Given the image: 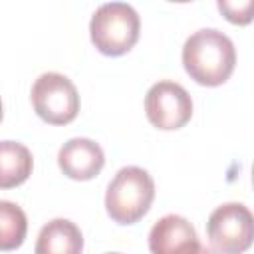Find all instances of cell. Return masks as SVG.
<instances>
[{"label": "cell", "mask_w": 254, "mask_h": 254, "mask_svg": "<svg viewBox=\"0 0 254 254\" xmlns=\"http://www.w3.org/2000/svg\"><path fill=\"white\" fill-rule=\"evenodd\" d=\"M181 254H212V252H210L206 246H202V244L196 240L194 244H190V246H189L187 250H183Z\"/></svg>", "instance_id": "4fadbf2b"}, {"label": "cell", "mask_w": 254, "mask_h": 254, "mask_svg": "<svg viewBox=\"0 0 254 254\" xmlns=\"http://www.w3.org/2000/svg\"><path fill=\"white\" fill-rule=\"evenodd\" d=\"M34 159L26 145L16 141H0V189L22 185L32 175Z\"/></svg>", "instance_id": "30bf717a"}, {"label": "cell", "mask_w": 254, "mask_h": 254, "mask_svg": "<svg viewBox=\"0 0 254 254\" xmlns=\"http://www.w3.org/2000/svg\"><path fill=\"white\" fill-rule=\"evenodd\" d=\"M32 105L46 123L65 125L73 121L79 111V93L69 77L48 71L32 85Z\"/></svg>", "instance_id": "277c9868"}, {"label": "cell", "mask_w": 254, "mask_h": 254, "mask_svg": "<svg viewBox=\"0 0 254 254\" xmlns=\"http://www.w3.org/2000/svg\"><path fill=\"white\" fill-rule=\"evenodd\" d=\"M28 232L26 212L10 200H0V250H16Z\"/></svg>", "instance_id": "8fae6325"}, {"label": "cell", "mask_w": 254, "mask_h": 254, "mask_svg": "<svg viewBox=\"0 0 254 254\" xmlns=\"http://www.w3.org/2000/svg\"><path fill=\"white\" fill-rule=\"evenodd\" d=\"M155 198L153 177L135 165L115 173L105 190V210L117 224H135L151 208Z\"/></svg>", "instance_id": "7a4b0ae2"}, {"label": "cell", "mask_w": 254, "mask_h": 254, "mask_svg": "<svg viewBox=\"0 0 254 254\" xmlns=\"http://www.w3.org/2000/svg\"><path fill=\"white\" fill-rule=\"evenodd\" d=\"M105 254H121V252H105Z\"/></svg>", "instance_id": "9a60e30c"}, {"label": "cell", "mask_w": 254, "mask_h": 254, "mask_svg": "<svg viewBox=\"0 0 254 254\" xmlns=\"http://www.w3.org/2000/svg\"><path fill=\"white\" fill-rule=\"evenodd\" d=\"M181 58L190 79L208 87L222 85L236 65L232 40L216 28H202L190 34L183 44Z\"/></svg>", "instance_id": "6da1fadb"}, {"label": "cell", "mask_w": 254, "mask_h": 254, "mask_svg": "<svg viewBox=\"0 0 254 254\" xmlns=\"http://www.w3.org/2000/svg\"><path fill=\"white\" fill-rule=\"evenodd\" d=\"M139 32V14L127 2L101 4L89 22L91 42L105 56H121L129 52L137 44Z\"/></svg>", "instance_id": "3957f363"}, {"label": "cell", "mask_w": 254, "mask_h": 254, "mask_svg": "<svg viewBox=\"0 0 254 254\" xmlns=\"http://www.w3.org/2000/svg\"><path fill=\"white\" fill-rule=\"evenodd\" d=\"M58 165L62 173L75 181H89L105 165V155L99 143L87 137H75L62 145L58 151Z\"/></svg>", "instance_id": "52a82bcc"}, {"label": "cell", "mask_w": 254, "mask_h": 254, "mask_svg": "<svg viewBox=\"0 0 254 254\" xmlns=\"http://www.w3.org/2000/svg\"><path fill=\"white\" fill-rule=\"evenodd\" d=\"M206 234L216 254H242L252 244V212L242 202L220 204L208 216Z\"/></svg>", "instance_id": "5b68a950"}, {"label": "cell", "mask_w": 254, "mask_h": 254, "mask_svg": "<svg viewBox=\"0 0 254 254\" xmlns=\"http://www.w3.org/2000/svg\"><path fill=\"white\" fill-rule=\"evenodd\" d=\"M198 240L194 226L179 214H167L159 218L149 232L151 254H181Z\"/></svg>", "instance_id": "ba28073f"}, {"label": "cell", "mask_w": 254, "mask_h": 254, "mask_svg": "<svg viewBox=\"0 0 254 254\" xmlns=\"http://www.w3.org/2000/svg\"><path fill=\"white\" fill-rule=\"evenodd\" d=\"M83 234L75 222L67 218H54L42 226L34 254H81Z\"/></svg>", "instance_id": "9c48e42d"}, {"label": "cell", "mask_w": 254, "mask_h": 254, "mask_svg": "<svg viewBox=\"0 0 254 254\" xmlns=\"http://www.w3.org/2000/svg\"><path fill=\"white\" fill-rule=\"evenodd\" d=\"M2 115H4V111H2V99H0V121H2Z\"/></svg>", "instance_id": "5bb4252c"}, {"label": "cell", "mask_w": 254, "mask_h": 254, "mask_svg": "<svg viewBox=\"0 0 254 254\" xmlns=\"http://www.w3.org/2000/svg\"><path fill=\"white\" fill-rule=\"evenodd\" d=\"M252 8H254V2L252 0H242V2L218 0V10L232 24H248L252 20Z\"/></svg>", "instance_id": "7c38bea8"}, {"label": "cell", "mask_w": 254, "mask_h": 254, "mask_svg": "<svg viewBox=\"0 0 254 254\" xmlns=\"http://www.w3.org/2000/svg\"><path fill=\"white\" fill-rule=\"evenodd\" d=\"M147 119L163 131H175L187 125L192 117V99L177 81H157L145 95Z\"/></svg>", "instance_id": "8992f818"}]
</instances>
